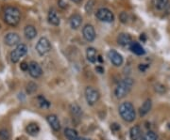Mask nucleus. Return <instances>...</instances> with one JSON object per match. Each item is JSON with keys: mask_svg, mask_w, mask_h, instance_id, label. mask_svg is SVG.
<instances>
[{"mask_svg": "<svg viewBox=\"0 0 170 140\" xmlns=\"http://www.w3.org/2000/svg\"><path fill=\"white\" fill-rule=\"evenodd\" d=\"M140 40H141L142 41H146V40H147L146 34H141V36H140Z\"/></svg>", "mask_w": 170, "mask_h": 140, "instance_id": "obj_37", "label": "nucleus"}, {"mask_svg": "<svg viewBox=\"0 0 170 140\" xmlns=\"http://www.w3.org/2000/svg\"><path fill=\"white\" fill-rule=\"evenodd\" d=\"M129 137H130V140H143L144 139L142 130L138 125H135L130 128Z\"/></svg>", "mask_w": 170, "mask_h": 140, "instance_id": "obj_13", "label": "nucleus"}, {"mask_svg": "<svg viewBox=\"0 0 170 140\" xmlns=\"http://www.w3.org/2000/svg\"><path fill=\"white\" fill-rule=\"evenodd\" d=\"M82 35H83V38L87 41L89 42L94 41L96 39V31L93 25L90 24H85L84 27L82 28Z\"/></svg>", "mask_w": 170, "mask_h": 140, "instance_id": "obj_8", "label": "nucleus"}, {"mask_svg": "<svg viewBox=\"0 0 170 140\" xmlns=\"http://www.w3.org/2000/svg\"><path fill=\"white\" fill-rule=\"evenodd\" d=\"M95 5H96V0H88L86 5H85V11H86V13L88 14L92 13V11L95 8Z\"/></svg>", "mask_w": 170, "mask_h": 140, "instance_id": "obj_25", "label": "nucleus"}, {"mask_svg": "<svg viewBox=\"0 0 170 140\" xmlns=\"http://www.w3.org/2000/svg\"><path fill=\"white\" fill-rule=\"evenodd\" d=\"M77 140H90L89 138H86V137H78Z\"/></svg>", "mask_w": 170, "mask_h": 140, "instance_id": "obj_38", "label": "nucleus"}, {"mask_svg": "<svg viewBox=\"0 0 170 140\" xmlns=\"http://www.w3.org/2000/svg\"><path fill=\"white\" fill-rule=\"evenodd\" d=\"M117 42L121 46H128L130 45V43L132 42V39L130 35L127 33H120L117 37Z\"/></svg>", "mask_w": 170, "mask_h": 140, "instance_id": "obj_15", "label": "nucleus"}, {"mask_svg": "<svg viewBox=\"0 0 170 140\" xmlns=\"http://www.w3.org/2000/svg\"><path fill=\"white\" fill-rule=\"evenodd\" d=\"M154 90L159 94H165L166 92V87L160 83H157L154 85Z\"/></svg>", "mask_w": 170, "mask_h": 140, "instance_id": "obj_26", "label": "nucleus"}, {"mask_svg": "<svg viewBox=\"0 0 170 140\" xmlns=\"http://www.w3.org/2000/svg\"><path fill=\"white\" fill-rule=\"evenodd\" d=\"M20 68L22 71H29V63L27 62H22L21 63V65H20Z\"/></svg>", "mask_w": 170, "mask_h": 140, "instance_id": "obj_33", "label": "nucleus"}, {"mask_svg": "<svg viewBox=\"0 0 170 140\" xmlns=\"http://www.w3.org/2000/svg\"><path fill=\"white\" fill-rule=\"evenodd\" d=\"M47 120L49 126L55 132H59L61 130V122L56 115H53V114H52V115H48L47 117Z\"/></svg>", "mask_w": 170, "mask_h": 140, "instance_id": "obj_12", "label": "nucleus"}, {"mask_svg": "<svg viewBox=\"0 0 170 140\" xmlns=\"http://www.w3.org/2000/svg\"><path fill=\"white\" fill-rule=\"evenodd\" d=\"M10 139V133L8 130L2 129L0 130V140H9Z\"/></svg>", "mask_w": 170, "mask_h": 140, "instance_id": "obj_29", "label": "nucleus"}, {"mask_svg": "<svg viewBox=\"0 0 170 140\" xmlns=\"http://www.w3.org/2000/svg\"><path fill=\"white\" fill-rule=\"evenodd\" d=\"M96 17L99 21L105 23H113L114 21V13L112 12V10H110L107 8H100L97 10L96 12Z\"/></svg>", "mask_w": 170, "mask_h": 140, "instance_id": "obj_5", "label": "nucleus"}, {"mask_svg": "<svg viewBox=\"0 0 170 140\" xmlns=\"http://www.w3.org/2000/svg\"><path fill=\"white\" fill-rule=\"evenodd\" d=\"M21 12L16 7L8 6L4 10V21L11 27H16L20 23Z\"/></svg>", "mask_w": 170, "mask_h": 140, "instance_id": "obj_1", "label": "nucleus"}, {"mask_svg": "<svg viewBox=\"0 0 170 140\" xmlns=\"http://www.w3.org/2000/svg\"><path fill=\"white\" fill-rule=\"evenodd\" d=\"M38 101H39V104H40V106L42 108H47L50 105V104L43 96H39L38 97Z\"/></svg>", "mask_w": 170, "mask_h": 140, "instance_id": "obj_28", "label": "nucleus"}, {"mask_svg": "<svg viewBox=\"0 0 170 140\" xmlns=\"http://www.w3.org/2000/svg\"><path fill=\"white\" fill-rule=\"evenodd\" d=\"M36 90H37V85L36 84H34V83H32V82L29 83L28 86H27V91L29 93H33L34 91H36Z\"/></svg>", "mask_w": 170, "mask_h": 140, "instance_id": "obj_31", "label": "nucleus"}, {"mask_svg": "<svg viewBox=\"0 0 170 140\" xmlns=\"http://www.w3.org/2000/svg\"><path fill=\"white\" fill-rule=\"evenodd\" d=\"M151 107H152V103H151V100H146L144 101V104H142V106L140 107L139 109V113H140V116L144 117L146 116L147 113H149V111L151 110Z\"/></svg>", "mask_w": 170, "mask_h": 140, "instance_id": "obj_18", "label": "nucleus"}, {"mask_svg": "<svg viewBox=\"0 0 170 140\" xmlns=\"http://www.w3.org/2000/svg\"><path fill=\"white\" fill-rule=\"evenodd\" d=\"M86 56L87 59L91 62V63H96V61L97 60V53L96 50L94 47H89L86 50Z\"/></svg>", "mask_w": 170, "mask_h": 140, "instance_id": "obj_21", "label": "nucleus"}, {"mask_svg": "<svg viewBox=\"0 0 170 140\" xmlns=\"http://www.w3.org/2000/svg\"><path fill=\"white\" fill-rule=\"evenodd\" d=\"M119 114L121 118L127 122H132L136 119V112L134 106L129 101H124L119 105Z\"/></svg>", "mask_w": 170, "mask_h": 140, "instance_id": "obj_3", "label": "nucleus"}, {"mask_svg": "<svg viewBox=\"0 0 170 140\" xmlns=\"http://www.w3.org/2000/svg\"><path fill=\"white\" fill-rule=\"evenodd\" d=\"M51 50V43L49 40L45 37L40 38V40L38 41L36 44V51L40 56H44L47 54Z\"/></svg>", "mask_w": 170, "mask_h": 140, "instance_id": "obj_7", "label": "nucleus"}, {"mask_svg": "<svg viewBox=\"0 0 170 140\" xmlns=\"http://www.w3.org/2000/svg\"><path fill=\"white\" fill-rule=\"evenodd\" d=\"M169 3V0H152L153 7L157 10H163Z\"/></svg>", "mask_w": 170, "mask_h": 140, "instance_id": "obj_22", "label": "nucleus"}, {"mask_svg": "<svg viewBox=\"0 0 170 140\" xmlns=\"http://www.w3.org/2000/svg\"><path fill=\"white\" fill-rule=\"evenodd\" d=\"M4 42L8 46H15L20 42V36L17 33H8L4 38Z\"/></svg>", "mask_w": 170, "mask_h": 140, "instance_id": "obj_11", "label": "nucleus"}, {"mask_svg": "<svg viewBox=\"0 0 170 140\" xmlns=\"http://www.w3.org/2000/svg\"><path fill=\"white\" fill-rule=\"evenodd\" d=\"M28 53V47L26 44H18V45L16 46V48L11 51V62L14 63H17L19 62V60H20L23 56Z\"/></svg>", "mask_w": 170, "mask_h": 140, "instance_id": "obj_6", "label": "nucleus"}, {"mask_svg": "<svg viewBox=\"0 0 170 140\" xmlns=\"http://www.w3.org/2000/svg\"><path fill=\"white\" fill-rule=\"evenodd\" d=\"M58 5H59V7L63 9V10L68 8V4L66 2H64L63 0H58Z\"/></svg>", "mask_w": 170, "mask_h": 140, "instance_id": "obj_32", "label": "nucleus"}, {"mask_svg": "<svg viewBox=\"0 0 170 140\" xmlns=\"http://www.w3.org/2000/svg\"><path fill=\"white\" fill-rule=\"evenodd\" d=\"M108 56H109L111 62H112L115 67H120L123 64V62H124L123 56L117 52V51H115L114 49L110 50L108 52Z\"/></svg>", "mask_w": 170, "mask_h": 140, "instance_id": "obj_10", "label": "nucleus"}, {"mask_svg": "<svg viewBox=\"0 0 170 140\" xmlns=\"http://www.w3.org/2000/svg\"><path fill=\"white\" fill-rule=\"evenodd\" d=\"M119 19H120V21L121 23L123 24H127L129 22V15L126 11H122L120 15H119Z\"/></svg>", "mask_w": 170, "mask_h": 140, "instance_id": "obj_30", "label": "nucleus"}, {"mask_svg": "<svg viewBox=\"0 0 170 140\" xmlns=\"http://www.w3.org/2000/svg\"><path fill=\"white\" fill-rule=\"evenodd\" d=\"M24 34H25V37L27 38V39L32 40L37 36V30L33 25L29 24L24 28Z\"/></svg>", "mask_w": 170, "mask_h": 140, "instance_id": "obj_17", "label": "nucleus"}, {"mask_svg": "<svg viewBox=\"0 0 170 140\" xmlns=\"http://www.w3.org/2000/svg\"><path fill=\"white\" fill-rule=\"evenodd\" d=\"M29 73L31 77L39 78L43 74V70L42 67L39 65V63L36 61H31L29 63Z\"/></svg>", "mask_w": 170, "mask_h": 140, "instance_id": "obj_9", "label": "nucleus"}, {"mask_svg": "<svg viewBox=\"0 0 170 140\" xmlns=\"http://www.w3.org/2000/svg\"><path fill=\"white\" fill-rule=\"evenodd\" d=\"M100 94L99 90L93 87H87L85 88V99L89 105H94L99 101Z\"/></svg>", "mask_w": 170, "mask_h": 140, "instance_id": "obj_4", "label": "nucleus"}, {"mask_svg": "<svg viewBox=\"0 0 170 140\" xmlns=\"http://www.w3.org/2000/svg\"><path fill=\"white\" fill-rule=\"evenodd\" d=\"M96 71L97 73H104V69L101 66H97V67H96Z\"/></svg>", "mask_w": 170, "mask_h": 140, "instance_id": "obj_36", "label": "nucleus"}, {"mask_svg": "<svg viewBox=\"0 0 170 140\" xmlns=\"http://www.w3.org/2000/svg\"><path fill=\"white\" fill-rule=\"evenodd\" d=\"M129 48H130V50H132V53H134V54H135V55H137V56H142V55H145V53H146L145 49H144V48L142 47L141 44H140V43H138V42H135V41L130 43Z\"/></svg>", "mask_w": 170, "mask_h": 140, "instance_id": "obj_19", "label": "nucleus"}, {"mask_svg": "<svg viewBox=\"0 0 170 140\" xmlns=\"http://www.w3.org/2000/svg\"><path fill=\"white\" fill-rule=\"evenodd\" d=\"M48 22L53 24V25H56V27H58L59 24H60L61 23V19L60 17H59L57 11L54 10V9H50L49 11H48Z\"/></svg>", "mask_w": 170, "mask_h": 140, "instance_id": "obj_16", "label": "nucleus"}, {"mask_svg": "<svg viewBox=\"0 0 170 140\" xmlns=\"http://www.w3.org/2000/svg\"><path fill=\"white\" fill-rule=\"evenodd\" d=\"M143 140H157V135L153 131H148L145 136Z\"/></svg>", "mask_w": 170, "mask_h": 140, "instance_id": "obj_27", "label": "nucleus"}, {"mask_svg": "<svg viewBox=\"0 0 170 140\" xmlns=\"http://www.w3.org/2000/svg\"><path fill=\"white\" fill-rule=\"evenodd\" d=\"M26 131L31 136H36L38 133H40V127L37 123H29L27 127H26Z\"/></svg>", "mask_w": 170, "mask_h": 140, "instance_id": "obj_20", "label": "nucleus"}, {"mask_svg": "<svg viewBox=\"0 0 170 140\" xmlns=\"http://www.w3.org/2000/svg\"><path fill=\"white\" fill-rule=\"evenodd\" d=\"M70 111L72 116L77 118V119H80L82 115V111H81V108L80 107V105H77V104H72L70 105Z\"/></svg>", "mask_w": 170, "mask_h": 140, "instance_id": "obj_24", "label": "nucleus"}, {"mask_svg": "<svg viewBox=\"0 0 170 140\" xmlns=\"http://www.w3.org/2000/svg\"><path fill=\"white\" fill-rule=\"evenodd\" d=\"M133 79L127 77L123 79L118 83V85L114 90V95L117 99H123L125 98L127 95L132 90V86H133Z\"/></svg>", "mask_w": 170, "mask_h": 140, "instance_id": "obj_2", "label": "nucleus"}, {"mask_svg": "<svg viewBox=\"0 0 170 140\" xmlns=\"http://www.w3.org/2000/svg\"><path fill=\"white\" fill-rule=\"evenodd\" d=\"M69 24L72 29H78L81 27L82 24V17L80 14H73L69 19Z\"/></svg>", "mask_w": 170, "mask_h": 140, "instance_id": "obj_14", "label": "nucleus"}, {"mask_svg": "<svg viewBox=\"0 0 170 140\" xmlns=\"http://www.w3.org/2000/svg\"><path fill=\"white\" fill-rule=\"evenodd\" d=\"M111 129H112L113 131H114V132H116V131L120 130V126L117 123H113L112 125H111Z\"/></svg>", "mask_w": 170, "mask_h": 140, "instance_id": "obj_34", "label": "nucleus"}, {"mask_svg": "<svg viewBox=\"0 0 170 140\" xmlns=\"http://www.w3.org/2000/svg\"><path fill=\"white\" fill-rule=\"evenodd\" d=\"M147 66L146 64H140L139 65V70H140V71H142V72H145L147 70Z\"/></svg>", "mask_w": 170, "mask_h": 140, "instance_id": "obj_35", "label": "nucleus"}, {"mask_svg": "<svg viewBox=\"0 0 170 140\" xmlns=\"http://www.w3.org/2000/svg\"><path fill=\"white\" fill-rule=\"evenodd\" d=\"M72 1H74V2L77 3V4H80V3L82 1V0H72Z\"/></svg>", "mask_w": 170, "mask_h": 140, "instance_id": "obj_39", "label": "nucleus"}, {"mask_svg": "<svg viewBox=\"0 0 170 140\" xmlns=\"http://www.w3.org/2000/svg\"><path fill=\"white\" fill-rule=\"evenodd\" d=\"M64 136L67 140H77L78 138L77 132L72 128H66L64 130Z\"/></svg>", "mask_w": 170, "mask_h": 140, "instance_id": "obj_23", "label": "nucleus"}]
</instances>
